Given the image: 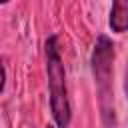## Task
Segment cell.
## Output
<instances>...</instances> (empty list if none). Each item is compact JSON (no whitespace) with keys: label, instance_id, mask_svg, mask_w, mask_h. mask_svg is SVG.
I'll list each match as a JSON object with an SVG mask.
<instances>
[{"label":"cell","instance_id":"1","mask_svg":"<svg viewBox=\"0 0 128 128\" xmlns=\"http://www.w3.org/2000/svg\"><path fill=\"white\" fill-rule=\"evenodd\" d=\"M92 76L96 84V94H98V108H100V118L106 128L116 126V108H114V88H112V64H114V42L106 36L100 34L96 38L94 50H92Z\"/></svg>","mask_w":128,"mask_h":128},{"label":"cell","instance_id":"2","mask_svg":"<svg viewBox=\"0 0 128 128\" xmlns=\"http://www.w3.org/2000/svg\"><path fill=\"white\" fill-rule=\"evenodd\" d=\"M46 54V76H48V92H50V110L56 128H68L72 120V108L68 100L66 86V70L60 56L58 36H50L44 46Z\"/></svg>","mask_w":128,"mask_h":128},{"label":"cell","instance_id":"3","mask_svg":"<svg viewBox=\"0 0 128 128\" xmlns=\"http://www.w3.org/2000/svg\"><path fill=\"white\" fill-rule=\"evenodd\" d=\"M108 26L116 34H122L128 30V0H112L110 14H108Z\"/></svg>","mask_w":128,"mask_h":128},{"label":"cell","instance_id":"4","mask_svg":"<svg viewBox=\"0 0 128 128\" xmlns=\"http://www.w3.org/2000/svg\"><path fill=\"white\" fill-rule=\"evenodd\" d=\"M124 94H126V100H128V62H126V72H124Z\"/></svg>","mask_w":128,"mask_h":128},{"label":"cell","instance_id":"5","mask_svg":"<svg viewBox=\"0 0 128 128\" xmlns=\"http://www.w3.org/2000/svg\"><path fill=\"white\" fill-rule=\"evenodd\" d=\"M0 2H2V4H6V2H10V0H0Z\"/></svg>","mask_w":128,"mask_h":128},{"label":"cell","instance_id":"6","mask_svg":"<svg viewBox=\"0 0 128 128\" xmlns=\"http://www.w3.org/2000/svg\"><path fill=\"white\" fill-rule=\"evenodd\" d=\"M46 128H54V126H46Z\"/></svg>","mask_w":128,"mask_h":128}]
</instances>
